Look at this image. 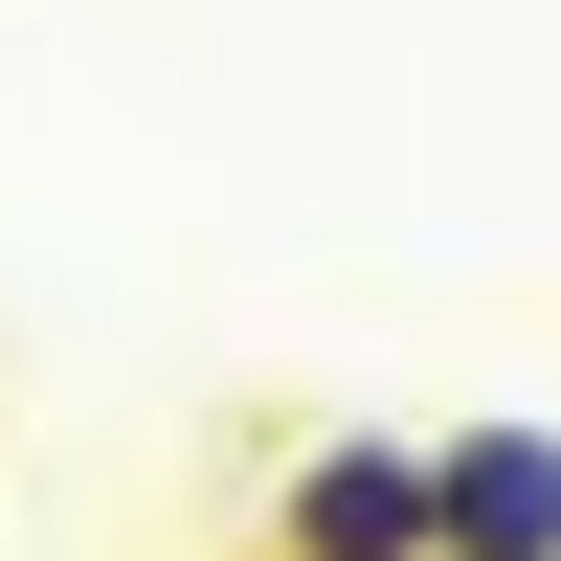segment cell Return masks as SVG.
<instances>
[{
    "instance_id": "6da1fadb",
    "label": "cell",
    "mask_w": 561,
    "mask_h": 561,
    "mask_svg": "<svg viewBox=\"0 0 561 561\" xmlns=\"http://www.w3.org/2000/svg\"><path fill=\"white\" fill-rule=\"evenodd\" d=\"M270 561H449L427 449H404V427H314L293 472H270Z\"/></svg>"
},
{
    "instance_id": "7a4b0ae2",
    "label": "cell",
    "mask_w": 561,
    "mask_h": 561,
    "mask_svg": "<svg viewBox=\"0 0 561 561\" xmlns=\"http://www.w3.org/2000/svg\"><path fill=\"white\" fill-rule=\"evenodd\" d=\"M427 517H449V561H561V427L539 404L427 427Z\"/></svg>"
}]
</instances>
